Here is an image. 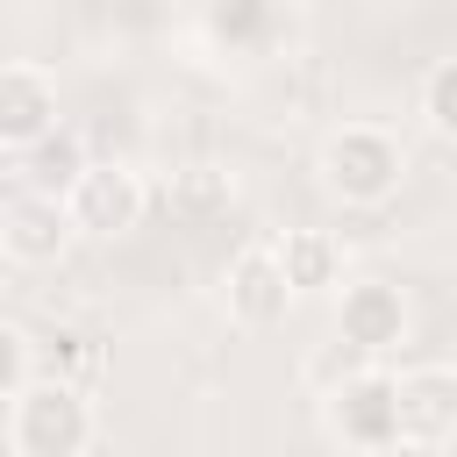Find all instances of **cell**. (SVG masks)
<instances>
[{"mask_svg": "<svg viewBox=\"0 0 457 457\" xmlns=\"http://www.w3.org/2000/svg\"><path fill=\"white\" fill-rule=\"evenodd\" d=\"M14 414H7V443L21 450V457H79L86 443H93V400L71 386V378H21L14 393Z\"/></svg>", "mask_w": 457, "mask_h": 457, "instance_id": "obj_2", "label": "cell"}, {"mask_svg": "<svg viewBox=\"0 0 457 457\" xmlns=\"http://www.w3.org/2000/svg\"><path fill=\"white\" fill-rule=\"evenodd\" d=\"M29 371H36V343H29L14 321H0V400H7Z\"/></svg>", "mask_w": 457, "mask_h": 457, "instance_id": "obj_13", "label": "cell"}, {"mask_svg": "<svg viewBox=\"0 0 457 457\" xmlns=\"http://www.w3.org/2000/svg\"><path fill=\"white\" fill-rule=\"evenodd\" d=\"M14 157H21V171H29V193H64L71 171L86 164V143L57 121V129H43V136H36L29 150H14Z\"/></svg>", "mask_w": 457, "mask_h": 457, "instance_id": "obj_11", "label": "cell"}, {"mask_svg": "<svg viewBox=\"0 0 457 457\" xmlns=\"http://www.w3.org/2000/svg\"><path fill=\"white\" fill-rule=\"evenodd\" d=\"M457 436V371L443 357L393 371V450H443Z\"/></svg>", "mask_w": 457, "mask_h": 457, "instance_id": "obj_4", "label": "cell"}, {"mask_svg": "<svg viewBox=\"0 0 457 457\" xmlns=\"http://www.w3.org/2000/svg\"><path fill=\"white\" fill-rule=\"evenodd\" d=\"M421 129L436 143H457V57H436L421 71Z\"/></svg>", "mask_w": 457, "mask_h": 457, "instance_id": "obj_12", "label": "cell"}, {"mask_svg": "<svg viewBox=\"0 0 457 457\" xmlns=\"http://www.w3.org/2000/svg\"><path fill=\"white\" fill-rule=\"evenodd\" d=\"M314 171H321L328 200H343V207H386V200L400 193V179H407V150H400V136L378 129V121H343V129L321 143Z\"/></svg>", "mask_w": 457, "mask_h": 457, "instance_id": "obj_1", "label": "cell"}, {"mask_svg": "<svg viewBox=\"0 0 457 457\" xmlns=\"http://www.w3.org/2000/svg\"><path fill=\"white\" fill-rule=\"evenodd\" d=\"M221 286H228V314H236L243 328H278V321L293 314V286H286V271H278L271 243H250V250H236Z\"/></svg>", "mask_w": 457, "mask_h": 457, "instance_id": "obj_7", "label": "cell"}, {"mask_svg": "<svg viewBox=\"0 0 457 457\" xmlns=\"http://www.w3.org/2000/svg\"><path fill=\"white\" fill-rule=\"evenodd\" d=\"M271 257H278L293 300L336 293V286H343V243H336L328 228H286V243H271Z\"/></svg>", "mask_w": 457, "mask_h": 457, "instance_id": "obj_10", "label": "cell"}, {"mask_svg": "<svg viewBox=\"0 0 457 457\" xmlns=\"http://www.w3.org/2000/svg\"><path fill=\"white\" fill-rule=\"evenodd\" d=\"M321 428L343 450H393V371L378 357L343 364V378L321 393Z\"/></svg>", "mask_w": 457, "mask_h": 457, "instance_id": "obj_3", "label": "cell"}, {"mask_svg": "<svg viewBox=\"0 0 457 457\" xmlns=\"http://www.w3.org/2000/svg\"><path fill=\"white\" fill-rule=\"evenodd\" d=\"M57 129V79L43 64H0V157Z\"/></svg>", "mask_w": 457, "mask_h": 457, "instance_id": "obj_8", "label": "cell"}, {"mask_svg": "<svg viewBox=\"0 0 457 457\" xmlns=\"http://www.w3.org/2000/svg\"><path fill=\"white\" fill-rule=\"evenodd\" d=\"M407 328H414V307H407V293L393 278H343L336 286V336H343V350L386 364L407 343Z\"/></svg>", "mask_w": 457, "mask_h": 457, "instance_id": "obj_6", "label": "cell"}, {"mask_svg": "<svg viewBox=\"0 0 457 457\" xmlns=\"http://www.w3.org/2000/svg\"><path fill=\"white\" fill-rule=\"evenodd\" d=\"M200 7H221V0H200Z\"/></svg>", "mask_w": 457, "mask_h": 457, "instance_id": "obj_16", "label": "cell"}, {"mask_svg": "<svg viewBox=\"0 0 457 457\" xmlns=\"http://www.w3.org/2000/svg\"><path fill=\"white\" fill-rule=\"evenodd\" d=\"M0 250H7L14 264H57V257L71 250V214H64V200H57V193L14 200L7 221H0Z\"/></svg>", "mask_w": 457, "mask_h": 457, "instance_id": "obj_9", "label": "cell"}, {"mask_svg": "<svg viewBox=\"0 0 457 457\" xmlns=\"http://www.w3.org/2000/svg\"><path fill=\"white\" fill-rule=\"evenodd\" d=\"M57 200L71 214V236H100V243L129 236L143 221V207H150V193H143V179L129 164H79Z\"/></svg>", "mask_w": 457, "mask_h": 457, "instance_id": "obj_5", "label": "cell"}, {"mask_svg": "<svg viewBox=\"0 0 457 457\" xmlns=\"http://www.w3.org/2000/svg\"><path fill=\"white\" fill-rule=\"evenodd\" d=\"M43 364H50V378H71L79 364H86V336H50V350H43Z\"/></svg>", "mask_w": 457, "mask_h": 457, "instance_id": "obj_15", "label": "cell"}, {"mask_svg": "<svg viewBox=\"0 0 457 457\" xmlns=\"http://www.w3.org/2000/svg\"><path fill=\"white\" fill-rule=\"evenodd\" d=\"M179 207H228V179H221L214 164L179 171Z\"/></svg>", "mask_w": 457, "mask_h": 457, "instance_id": "obj_14", "label": "cell"}]
</instances>
